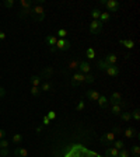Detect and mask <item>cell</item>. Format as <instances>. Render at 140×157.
Returning <instances> with one entry per match:
<instances>
[{
	"mask_svg": "<svg viewBox=\"0 0 140 157\" xmlns=\"http://www.w3.org/2000/svg\"><path fill=\"white\" fill-rule=\"evenodd\" d=\"M45 10H44L42 6H39V4H35V6H32V9H31V17H32L35 21H44L45 20Z\"/></svg>",
	"mask_w": 140,
	"mask_h": 157,
	"instance_id": "cell-1",
	"label": "cell"
},
{
	"mask_svg": "<svg viewBox=\"0 0 140 157\" xmlns=\"http://www.w3.org/2000/svg\"><path fill=\"white\" fill-rule=\"evenodd\" d=\"M108 104L111 105H119V107H126V102H123V100H122V94L121 93H112L111 98L108 100Z\"/></svg>",
	"mask_w": 140,
	"mask_h": 157,
	"instance_id": "cell-2",
	"label": "cell"
},
{
	"mask_svg": "<svg viewBox=\"0 0 140 157\" xmlns=\"http://www.w3.org/2000/svg\"><path fill=\"white\" fill-rule=\"evenodd\" d=\"M102 25H104V24H102L101 21H98V20H93L91 23H90V27H88L90 34H93V35H98V34H101Z\"/></svg>",
	"mask_w": 140,
	"mask_h": 157,
	"instance_id": "cell-3",
	"label": "cell"
},
{
	"mask_svg": "<svg viewBox=\"0 0 140 157\" xmlns=\"http://www.w3.org/2000/svg\"><path fill=\"white\" fill-rule=\"evenodd\" d=\"M105 7H107L108 13H109V11L116 13V11H119V9H121V4H119V2H116V0H107Z\"/></svg>",
	"mask_w": 140,
	"mask_h": 157,
	"instance_id": "cell-4",
	"label": "cell"
},
{
	"mask_svg": "<svg viewBox=\"0 0 140 157\" xmlns=\"http://www.w3.org/2000/svg\"><path fill=\"white\" fill-rule=\"evenodd\" d=\"M56 49H58V52H65V51H69L70 49V42H69L67 39H58V42H56Z\"/></svg>",
	"mask_w": 140,
	"mask_h": 157,
	"instance_id": "cell-5",
	"label": "cell"
},
{
	"mask_svg": "<svg viewBox=\"0 0 140 157\" xmlns=\"http://www.w3.org/2000/svg\"><path fill=\"white\" fill-rule=\"evenodd\" d=\"M53 73H55V69H53L52 66H45V67H42L41 73H39V77L48 80V78H51L53 76Z\"/></svg>",
	"mask_w": 140,
	"mask_h": 157,
	"instance_id": "cell-6",
	"label": "cell"
},
{
	"mask_svg": "<svg viewBox=\"0 0 140 157\" xmlns=\"http://www.w3.org/2000/svg\"><path fill=\"white\" fill-rule=\"evenodd\" d=\"M78 70L81 73V75H90V72H91V66H90V63L85 62V60H80V63H78Z\"/></svg>",
	"mask_w": 140,
	"mask_h": 157,
	"instance_id": "cell-7",
	"label": "cell"
},
{
	"mask_svg": "<svg viewBox=\"0 0 140 157\" xmlns=\"http://www.w3.org/2000/svg\"><path fill=\"white\" fill-rule=\"evenodd\" d=\"M101 142L104 144H107V146H111V144L115 142V135L112 133V132H108V133L102 135V136H101Z\"/></svg>",
	"mask_w": 140,
	"mask_h": 157,
	"instance_id": "cell-8",
	"label": "cell"
},
{
	"mask_svg": "<svg viewBox=\"0 0 140 157\" xmlns=\"http://www.w3.org/2000/svg\"><path fill=\"white\" fill-rule=\"evenodd\" d=\"M84 83V75H81V73H74L72 77V86L73 87H77V86L83 84Z\"/></svg>",
	"mask_w": 140,
	"mask_h": 157,
	"instance_id": "cell-9",
	"label": "cell"
},
{
	"mask_svg": "<svg viewBox=\"0 0 140 157\" xmlns=\"http://www.w3.org/2000/svg\"><path fill=\"white\" fill-rule=\"evenodd\" d=\"M105 73H107L108 76H111V77H118L119 73H121V69L118 67L116 65H112V66H108L107 70H105Z\"/></svg>",
	"mask_w": 140,
	"mask_h": 157,
	"instance_id": "cell-10",
	"label": "cell"
},
{
	"mask_svg": "<svg viewBox=\"0 0 140 157\" xmlns=\"http://www.w3.org/2000/svg\"><path fill=\"white\" fill-rule=\"evenodd\" d=\"M78 63H80V60H77V59H72L70 62L66 65V69H65V73L67 75L69 72H73V70H77L78 69Z\"/></svg>",
	"mask_w": 140,
	"mask_h": 157,
	"instance_id": "cell-11",
	"label": "cell"
},
{
	"mask_svg": "<svg viewBox=\"0 0 140 157\" xmlns=\"http://www.w3.org/2000/svg\"><path fill=\"white\" fill-rule=\"evenodd\" d=\"M107 65H109V66H112V65H116V60H118V56L115 55V53H108L107 56H105L104 59H102Z\"/></svg>",
	"mask_w": 140,
	"mask_h": 157,
	"instance_id": "cell-12",
	"label": "cell"
},
{
	"mask_svg": "<svg viewBox=\"0 0 140 157\" xmlns=\"http://www.w3.org/2000/svg\"><path fill=\"white\" fill-rule=\"evenodd\" d=\"M31 9H32V6H31V7H21V9H20V11H18V17L21 20H24L25 17L31 16Z\"/></svg>",
	"mask_w": 140,
	"mask_h": 157,
	"instance_id": "cell-13",
	"label": "cell"
},
{
	"mask_svg": "<svg viewBox=\"0 0 140 157\" xmlns=\"http://www.w3.org/2000/svg\"><path fill=\"white\" fill-rule=\"evenodd\" d=\"M39 88H41V91H45V93H49V91H53V84L51 82H42L41 83V86H39Z\"/></svg>",
	"mask_w": 140,
	"mask_h": 157,
	"instance_id": "cell-14",
	"label": "cell"
},
{
	"mask_svg": "<svg viewBox=\"0 0 140 157\" xmlns=\"http://www.w3.org/2000/svg\"><path fill=\"white\" fill-rule=\"evenodd\" d=\"M123 135L127 137V139H132V137H139V135H137V132H136V129H133V128H126L123 131Z\"/></svg>",
	"mask_w": 140,
	"mask_h": 157,
	"instance_id": "cell-15",
	"label": "cell"
},
{
	"mask_svg": "<svg viewBox=\"0 0 140 157\" xmlns=\"http://www.w3.org/2000/svg\"><path fill=\"white\" fill-rule=\"evenodd\" d=\"M85 95H87V98L88 100H91V101H97L98 98H100V93L95 91V90H87Z\"/></svg>",
	"mask_w": 140,
	"mask_h": 157,
	"instance_id": "cell-16",
	"label": "cell"
},
{
	"mask_svg": "<svg viewBox=\"0 0 140 157\" xmlns=\"http://www.w3.org/2000/svg\"><path fill=\"white\" fill-rule=\"evenodd\" d=\"M119 156V150H116L115 147H107L105 149V157H118Z\"/></svg>",
	"mask_w": 140,
	"mask_h": 157,
	"instance_id": "cell-17",
	"label": "cell"
},
{
	"mask_svg": "<svg viewBox=\"0 0 140 157\" xmlns=\"http://www.w3.org/2000/svg\"><path fill=\"white\" fill-rule=\"evenodd\" d=\"M14 156L16 157H28V150L24 147H17L14 150Z\"/></svg>",
	"mask_w": 140,
	"mask_h": 157,
	"instance_id": "cell-18",
	"label": "cell"
},
{
	"mask_svg": "<svg viewBox=\"0 0 140 157\" xmlns=\"http://www.w3.org/2000/svg\"><path fill=\"white\" fill-rule=\"evenodd\" d=\"M29 83H31V87H39L41 83H42V78L39 77V76H31Z\"/></svg>",
	"mask_w": 140,
	"mask_h": 157,
	"instance_id": "cell-19",
	"label": "cell"
},
{
	"mask_svg": "<svg viewBox=\"0 0 140 157\" xmlns=\"http://www.w3.org/2000/svg\"><path fill=\"white\" fill-rule=\"evenodd\" d=\"M45 42L49 45V48H52V46H56L58 38H56L55 35H46V36H45Z\"/></svg>",
	"mask_w": 140,
	"mask_h": 157,
	"instance_id": "cell-20",
	"label": "cell"
},
{
	"mask_svg": "<svg viewBox=\"0 0 140 157\" xmlns=\"http://www.w3.org/2000/svg\"><path fill=\"white\" fill-rule=\"evenodd\" d=\"M119 44H121V45H123L125 48H127V49H133L134 48L133 39H119Z\"/></svg>",
	"mask_w": 140,
	"mask_h": 157,
	"instance_id": "cell-21",
	"label": "cell"
},
{
	"mask_svg": "<svg viewBox=\"0 0 140 157\" xmlns=\"http://www.w3.org/2000/svg\"><path fill=\"white\" fill-rule=\"evenodd\" d=\"M97 101H98L100 108H107L108 107V98L105 97V95H100V98H98Z\"/></svg>",
	"mask_w": 140,
	"mask_h": 157,
	"instance_id": "cell-22",
	"label": "cell"
},
{
	"mask_svg": "<svg viewBox=\"0 0 140 157\" xmlns=\"http://www.w3.org/2000/svg\"><path fill=\"white\" fill-rule=\"evenodd\" d=\"M112 146H114L116 150H121V149H125V142L122 140V139H119V140H115L114 143H112Z\"/></svg>",
	"mask_w": 140,
	"mask_h": 157,
	"instance_id": "cell-23",
	"label": "cell"
},
{
	"mask_svg": "<svg viewBox=\"0 0 140 157\" xmlns=\"http://www.w3.org/2000/svg\"><path fill=\"white\" fill-rule=\"evenodd\" d=\"M109 18H111V14L108 13V11H105V13H101V16H100V20H98V21H101V23L104 24V23H107Z\"/></svg>",
	"mask_w": 140,
	"mask_h": 157,
	"instance_id": "cell-24",
	"label": "cell"
},
{
	"mask_svg": "<svg viewBox=\"0 0 140 157\" xmlns=\"http://www.w3.org/2000/svg\"><path fill=\"white\" fill-rule=\"evenodd\" d=\"M121 119L123 122H129L132 119V112H121Z\"/></svg>",
	"mask_w": 140,
	"mask_h": 157,
	"instance_id": "cell-25",
	"label": "cell"
},
{
	"mask_svg": "<svg viewBox=\"0 0 140 157\" xmlns=\"http://www.w3.org/2000/svg\"><path fill=\"white\" fill-rule=\"evenodd\" d=\"M129 151H131V156H133V157L140 156V147L139 146H132V149Z\"/></svg>",
	"mask_w": 140,
	"mask_h": 157,
	"instance_id": "cell-26",
	"label": "cell"
},
{
	"mask_svg": "<svg viewBox=\"0 0 140 157\" xmlns=\"http://www.w3.org/2000/svg\"><path fill=\"white\" fill-rule=\"evenodd\" d=\"M85 56H87V59H95V51L93 48H87V51H85Z\"/></svg>",
	"mask_w": 140,
	"mask_h": 157,
	"instance_id": "cell-27",
	"label": "cell"
},
{
	"mask_svg": "<svg viewBox=\"0 0 140 157\" xmlns=\"http://www.w3.org/2000/svg\"><path fill=\"white\" fill-rule=\"evenodd\" d=\"M13 143L14 144H20L21 142H23V135H20V133H16V135H13Z\"/></svg>",
	"mask_w": 140,
	"mask_h": 157,
	"instance_id": "cell-28",
	"label": "cell"
},
{
	"mask_svg": "<svg viewBox=\"0 0 140 157\" xmlns=\"http://www.w3.org/2000/svg\"><path fill=\"white\" fill-rule=\"evenodd\" d=\"M108 66H109V65H107V63H105L104 60H98V62H97V67H98V70H102V72H105Z\"/></svg>",
	"mask_w": 140,
	"mask_h": 157,
	"instance_id": "cell-29",
	"label": "cell"
},
{
	"mask_svg": "<svg viewBox=\"0 0 140 157\" xmlns=\"http://www.w3.org/2000/svg\"><path fill=\"white\" fill-rule=\"evenodd\" d=\"M111 112L114 115H121V112H123V111H122V107H119V105H112Z\"/></svg>",
	"mask_w": 140,
	"mask_h": 157,
	"instance_id": "cell-30",
	"label": "cell"
},
{
	"mask_svg": "<svg viewBox=\"0 0 140 157\" xmlns=\"http://www.w3.org/2000/svg\"><path fill=\"white\" fill-rule=\"evenodd\" d=\"M56 35H58L60 39H65V38H66V35H67V31H66L65 28H59V29H58V33H56Z\"/></svg>",
	"mask_w": 140,
	"mask_h": 157,
	"instance_id": "cell-31",
	"label": "cell"
},
{
	"mask_svg": "<svg viewBox=\"0 0 140 157\" xmlns=\"http://www.w3.org/2000/svg\"><path fill=\"white\" fill-rule=\"evenodd\" d=\"M14 4H16V2H14V0H4V2H3V6L6 7V9H13Z\"/></svg>",
	"mask_w": 140,
	"mask_h": 157,
	"instance_id": "cell-32",
	"label": "cell"
},
{
	"mask_svg": "<svg viewBox=\"0 0 140 157\" xmlns=\"http://www.w3.org/2000/svg\"><path fill=\"white\" fill-rule=\"evenodd\" d=\"M95 77L93 75H84V83H87V84H91V83H94Z\"/></svg>",
	"mask_w": 140,
	"mask_h": 157,
	"instance_id": "cell-33",
	"label": "cell"
},
{
	"mask_svg": "<svg viewBox=\"0 0 140 157\" xmlns=\"http://www.w3.org/2000/svg\"><path fill=\"white\" fill-rule=\"evenodd\" d=\"M112 133L116 136V135H122L123 133V129H122L121 126H118V125H115L114 128H112Z\"/></svg>",
	"mask_w": 140,
	"mask_h": 157,
	"instance_id": "cell-34",
	"label": "cell"
},
{
	"mask_svg": "<svg viewBox=\"0 0 140 157\" xmlns=\"http://www.w3.org/2000/svg\"><path fill=\"white\" fill-rule=\"evenodd\" d=\"M118 157H132V156H131V151L127 150V149H121Z\"/></svg>",
	"mask_w": 140,
	"mask_h": 157,
	"instance_id": "cell-35",
	"label": "cell"
},
{
	"mask_svg": "<svg viewBox=\"0 0 140 157\" xmlns=\"http://www.w3.org/2000/svg\"><path fill=\"white\" fill-rule=\"evenodd\" d=\"M41 88L39 87H31V95H32V97H38L39 94H41Z\"/></svg>",
	"mask_w": 140,
	"mask_h": 157,
	"instance_id": "cell-36",
	"label": "cell"
},
{
	"mask_svg": "<svg viewBox=\"0 0 140 157\" xmlns=\"http://www.w3.org/2000/svg\"><path fill=\"white\" fill-rule=\"evenodd\" d=\"M132 118H133V119H134L136 122H139V121H140V111L137 109V108L134 109V111H132Z\"/></svg>",
	"mask_w": 140,
	"mask_h": 157,
	"instance_id": "cell-37",
	"label": "cell"
},
{
	"mask_svg": "<svg viewBox=\"0 0 140 157\" xmlns=\"http://www.w3.org/2000/svg\"><path fill=\"white\" fill-rule=\"evenodd\" d=\"M100 16H101V11H100L98 9H94V10L91 11V17H93L94 20H100Z\"/></svg>",
	"mask_w": 140,
	"mask_h": 157,
	"instance_id": "cell-38",
	"label": "cell"
},
{
	"mask_svg": "<svg viewBox=\"0 0 140 157\" xmlns=\"http://www.w3.org/2000/svg\"><path fill=\"white\" fill-rule=\"evenodd\" d=\"M85 108V102L83 101V100H80V101L77 102V105H76V111H83Z\"/></svg>",
	"mask_w": 140,
	"mask_h": 157,
	"instance_id": "cell-39",
	"label": "cell"
},
{
	"mask_svg": "<svg viewBox=\"0 0 140 157\" xmlns=\"http://www.w3.org/2000/svg\"><path fill=\"white\" fill-rule=\"evenodd\" d=\"M21 7H31V2H28V0H20V9Z\"/></svg>",
	"mask_w": 140,
	"mask_h": 157,
	"instance_id": "cell-40",
	"label": "cell"
},
{
	"mask_svg": "<svg viewBox=\"0 0 140 157\" xmlns=\"http://www.w3.org/2000/svg\"><path fill=\"white\" fill-rule=\"evenodd\" d=\"M9 154H10L9 147H7V149H0V156H2V157H7Z\"/></svg>",
	"mask_w": 140,
	"mask_h": 157,
	"instance_id": "cell-41",
	"label": "cell"
},
{
	"mask_svg": "<svg viewBox=\"0 0 140 157\" xmlns=\"http://www.w3.org/2000/svg\"><path fill=\"white\" fill-rule=\"evenodd\" d=\"M46 117L49 118V121H53V119H56V112L55 111H49L48 114H46Z\"/></svg>",
	"mask_w": 140,
	"mask_h": 157,
	"instance_id": "cell-42",
	"label": "cell"
},
{
	"mask_svg": "<svg viewBox=\"0 0 140 157\" xmlns=\"http://www.w3.org/2000/svg\"><path fill=\"white\" fill-rule=\"evenodd\" d=\"M9 147V140L3 139V140H0V149H7Z\"/></svg>",
	"mask_w": 140,
	"mask_h": 157,
	"instance_id": "cell-43",
	"label": "cell"
},
{
	"mask_svg": "<svg viewBox=\"0 0 140 157\" xmlns=\"http://www.w3.org/2000/svg\"><path fill=\"white\" fill-rule=\"evenodd\" d=\"M42 122H44V125H45V126H48V125L51 124V121H49V118L46 117V115H44V119H42Z\"/></svg>",
	"mask_w": 140,
	"mask_h": 157,
	"instance_id": "cell-44",
	"label": "cell"
},
{
	"mask_svg": "<svg viewBox=\"0 0 140 157\" xmlns=\"http://www.w3.org/2000/svg\"><path fill=\"white\" fill-rule=\"evenodd\" d=\"M4 136H6V131H4V129H0V140H3Z\"/></svg>",
	"mask_w": 140,
	"mask_h": 157,
	"instance_id": "cell-45",
	"label": "cell"
},
{
	"mask_svg": "<svg viewBox=\"0 0 140 157\" xmlns=\"http://www.w3.org/2000/svg\"><path fill=\"white\" fill-rule=\"evenodd\" d=\"M4 95H6V90H4V88L0 86V98H3Z\"/></svg>",
	"mask_w": 140,
	"mask_h": 157,
	"instance_id": "cell-46",
	"label": "cell"
},
{
	"mask_svg": "<svg viewBox=\"0 0 140 157\" xmlns=\"http://www.w3.org/2000/svg\"><path fill=\"white\" fill-rule=\"evenodd\" d=\"M3 39H6V34L3 31H0V41H3Z\"/></svg>",
	"mask_w": 140,
	"mask_h": 157,
	"instance_id": "cell-47",
	"label": "cell"
},
{
	"mask_svg": "<svg viewBox=\"0 0 140 157\" xmlns=\"http://www.w3.org/2000/svg\"><path fill=\"white\" fill-rule=\"evenodd\" d=\"M49 51L52 53H55V52H58V49H56V46H52V48H49Z\"/></svg>",
	"mask_w": 140,
	"mask_h": 157,
	"instance_id": "cell-48",
	"label": "cell"
},
{
	"mask_svg": "<svg viewBox=\"0 0 140 157\" xmlns=\"http://www.w3.org/2000/svg\"><path fill=\"white\" fill-rule=\"evenodd\" d=\"M41 131H42V126H38V128H36V132H38V133H39Z\"/></svg>",
	"mask_w": 140,
	"mask_h": 157,
	"instance_id": "cell-49",
	"label": "cell"
},
{
	"mask_svg": "<svg viewBox=\"0 0 140 157\" xmlns=\"http://www.w3.org/2000/svg\"><path fill=\"white\" fill-rule=\"evenodd\" d=\"M0 157H2V156H0Z\"/></svg>",
	"mask_w": 140,
	"mask_h": 157,
	"instance_id": "cell-50",
	"label": "cell"
}]
</instances>
